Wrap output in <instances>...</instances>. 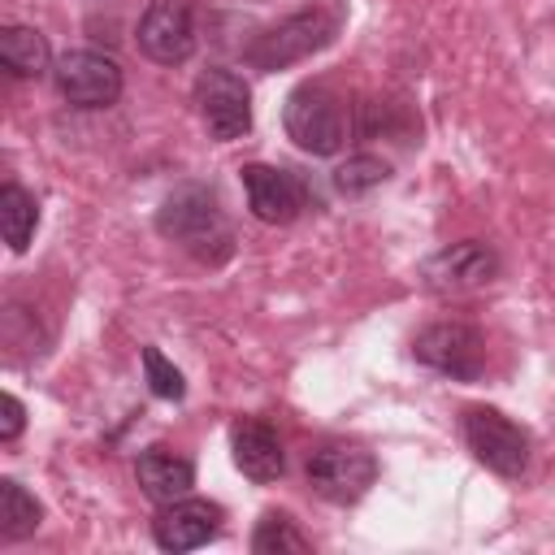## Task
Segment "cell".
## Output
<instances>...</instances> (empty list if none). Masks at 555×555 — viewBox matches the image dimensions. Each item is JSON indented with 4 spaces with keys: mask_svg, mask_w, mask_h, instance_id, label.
I'll list each match as a JSON object with an SVG mask.
<instances>
[{
    "mask_svg": "<svg viewBox=\"0 0 555 555\" xmlns=\"http://www.w3.org/2000/svg\"><path fill=\"white\" fill-rule=\"evenodd\" d=\"M386 178H390V165H386L382 156H369V152L347 156V160L334 169V186H338L343 195H364V191L382 186Z\"/></svg>",
    "mask_w": 555,
    "mask_h": 555,
    "instance_id": "cell-19",
    "label": "cell"
},
{
    "mask_svg": "<svg viewBox=\"0 0 555 555\" xmlns=\"http://www.w3.org/2000/svg\"><path fill=\"white\" fill-rule=\"evenodd\" d=\"M195 104L212 139L230 143L251 130V91L234 69H204L195 78Z\"/></svg>",
    "mask_w": 555,
    "mask_h": 555,
    "instance_id": "cell-7",
    "label": "cell"
},
{
    "mask_svg": "<svg viewBox=\"0 0 555 555\" xmlns=\"http://www.w3.org/2000/svg\"><path fill=\"white\" fill-rule=\"evenodd\" d=\"M377 477V460L356 442H330L308 460V486L330 503H356Z\"/></svg>",
    "mask_w": 555,
    "mask_h": 555,
    "instance_id": "cell-8",
    "label": "cell"
},
{
    "mask_svg": "<svg viewBox=\"0 0 555 555\" xmlns=\"http://www.w3.org/2000/svg\"><path fill=\"white\" fill-rule=\"evenodd\" d=\"M251 551H256V555H304V551H308V538L295 529L291 516L269 512V516L256 525V533H251Z\"/></svg>",
    "mask_w": 555,
    "mask_h": 555,
    "instance_id": "cell-18",
    "label": "cell"
},
{
    "mask_svg": "<svg viewBox=\"0 0 555 555\" xmlns=\"http://www.w3.org/2000/svg\"><path fill=\"white\" fill-rule=\"evenodd\" d=\"M156 230L173 243H182L191 256L199 260H225L230 247H234V234H230V221L221 212V199L217 191L199 186V182H186L178 191L165 195L160 212H156Z\"/></svg>",
    "mask_w": 555,
    "mask_h": 555,
    "instance_id": "cell-1",
    "label": "cell"
},
{
    "mask_svg": "<svg viewBox=\"0 0 555 555\" xmlns=\"http://www.w3.org/2000/svg\"><path fill=\"white\" fill-rule=\"evenodd\" d=\"M143 369H147V386H152V395H160V399H182V395H186L182 373L160 356V347H143Z\"/></svg>",
    "mask_w": 555,
    "mask_h": 555,
    "instance_id": "cell-20",
    "label": "cell"
},
{
    "mask_svg": "<svg viewBox=\"0 0 555 555\" xmlns=\"http://www.w3.org/2000/svg\"><path fill=\"white\" fill-rule=\"evenodd\" d=\"M338 30V17L325 13V9H304V13H291L286 22L260 30L251 43H247V61L256 69H286L312 52H321Z\"/></svg>",
    "mask_w": 555,
    "mask_h": 555,
    "instance_id": "cell-2",
    "label": "cell"
},
{
    "mask_svg": "<svg viewBox=\"0 0 555 555\" xmlns=\"http://www.w3.org/2000/svg\"><path fill=\"white\" fill-rule=\"evenodd\" d=\"M243 191H247L251 217L264 221V225H286L308 204L304 182L291 169H278V165H243Z\"/></svg>",
    "mask_w": 555,
    "mask_h": 555,
    "instance_id": "cell-11",
    "label": "cell"
},
{
    "mask_svg": "<svg viewBox=\"0 0 555 555\" xmlns=\"http://www.w3.org/2000/svg\"><path fill=\"white\" fill-rule=\"evenodd\" d=\"M464 442L499 477H520L529 468V434L494 408H468L464 412Z\"/></svg>",
    "mask_w": 555,
    "mask_h": 555,
    "instance_id": "cell-5",
    "label": "cell"
},
{
    "mask_svg": "<svg viewBox=\"0 0 555 555\" xmlns=\"http://www.w3.org/2000/svg\"><path fill=\"white\" fill-rule=\"evenodd\" d=\"M52 82L74 108H108L121 95V65L113 56H104V52L74 48L65 56H56Z\"/></svg>",
    "mask_w": 555,
    "mask_h": 555,
    "instance_id": "cell-6",
    "label": "cell"
},
{
    "mask_svg": "<svg viewBox=\"0 0 555 555\" xmlns=\"http://www.w3.org/2000/svg\"><path fill=\"white\" fill-rule=\"evenodd\" d=\"M494 278H499V256H494V247H486L481 238L451 243V247L434 251V256L421 264V282H425L434 295H464V291L490 286Z\"/></svg>",
    "mask_w": 555,
    "mask_h": 555,
    "instance_id": "cell-9",
    "label": "cell"
},
{
    "mask_svg": "<svg viewBox=\"0 0 555 555\" xmlns=\"http://www.w3.org/2000/svg\"><path fill=\"white\" fill-rule=\"evenodd\" d=\"M230 447H234V464L243 477L251 481H278L286 473V455H282V438L264 425V421H238L230 429Z\"/></svg>",
    "mask_w": 555,
    "mask_h": 555,
    "instance_id": "cell-13",
    "label": "cell"
},
{
    "mask_svg": "<svg viewBox=\"0 0 555 555\" xmlns=\"http://www.w3.org/2000/svg\"><path fill=\"white\" fill-rule=\"evenodd\" d=\"M39 520H43L39 499H35L22 481L0 477V538H4V542H17V538L35 533Z\"/></svg>",
    "mask_w": 555,
    "mask_h": 555,
    "instance_id": "cell-17",
    "label": "cell"
},
{
    "mask_svg": "<svg viewBox=\"0 0 555 555\" xmlns=\"http://www.w3.org/2000/svg\"><path fill=\"white\" fill-rule=\"evenodd\" d=\"M286 134L295 139V147L312 152V156H334L347 143V113L343 100L325 87H295L286 95Z\"/></svg>",
    "mask_w": 555,
    "mask_h": 555,
    "instance_id": "cell-3",
    "label": "cell"
},
{
    "mask_svg": "<svg viewBox=\"0 0 555 555\" xmlns=\"http://www.w3.org/2000/svg\"><path fill=\"white\" fill-rule=\"evenodd\" d=\"M412 356L442 373V377H455V382H477L481 369H486V343L473 325L464 321H438V325H425L412 343Z\"/></svg>",
    "mask_w": 555,
    "mask_h": 555,
    "instance_id": "cell-4",
    "label": "cell"
},
{
    "mask_svg": "<svg viewBox=\"0 0 555 555\" xmlns=\"http://www.w3.org/2000/svg\"><path fill=\"white\" fill-rule=\"evenodd\" d=\"M139 48L156 65H182L195 52L191 0H152L139 17Z\"/></svg>",
    "mask_w": 555,
    "mask_h": 555,
    "instance_id": "cell-10",
    "label": "cell"
},
{
    "mask_svg": "<svg viewBox=\"0 0 555 555\" xmlns=\"http://www.w3.org/2000/svg\"><path fill=\"white\" fill-rule=\"evenodd\" d=\"M134 477H139V490L152 499V503H173V499H186V490L195 486V468L191 460L165 451V447H147L139 460H134Z\"/></svg>",
    "mask_w": 555,
    "mask_h": 555,
    "instance_id": "cell-14",
    "label": "cell"
},
{
    "mask_svg": "<svg viewBox=\"0 0 555 555\" xmlns=\"http://www.w3.org/2000/svg\"><path fill=\"white\" fill-rule=\"evenodd\" d=\"M217 525H221V507L208 503V499H173V503H160V516L152 525V538L160 551H195L204 546L208 538H217Z\"/></svg>",
    "mask_w": 555,
    "mask_h": 555,
    "instance_id": "cell-12",
    "label": "cell"
},
{
    "mask_svg": "<svg viewBox=\"0 0 555 555\" xmlns=\"http://www.w3.org/2000/svg\"><path fill=\"white\" fill-rule=\"evenodd\" d=\"M35 225H39V204L26 186L17 182H4L0 186V230H4V243L13 251H26L30 238H35Z\"/></svg>",
    "mask_w": 555,
    "mask_h": 555,
    "instance_id": "cell-16",
    "label": "cell"
},
{
    "mask_svg": "<svg viewBox=\"0 0 555 555\" xmlns=\"http://www.w3.org/2000/svg\"><path fill=\"white\" fill-rule=\"evenodd\" d=\"M26 425V408L17 395H0V442H13Z\"/></svg>",
    "mask_w": 555,
    "mask_h": 555,
    "instance_id": "cell-21",
    "label": "cell"
},
{
    "mask_svg": "<svg viewBox=\"0 0 555 555\" xmlns=\"http://www.w3.org/2000/svg\"><path fill=\"white\" fill-rule=\"evenodd\" d=\"M0 65L13 74V78H39L48 74L56 61L48 52V39L35 30V26H4L0 30Z\"/></svg>",
    "mask_w": 555,
    "mask_h": 555,
    "instance_id": "cell-15",
    "label": "cell"
}]
</instances>
